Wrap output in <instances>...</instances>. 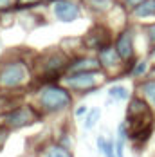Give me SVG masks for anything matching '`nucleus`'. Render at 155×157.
<instances>
[{"mask_svg":"<svg viewBox=\"0 0 155 157\" xmlns=\"http://www.w3.org/2000/svg\"><path fill=\"white\" fill-rule=\"evenodd\" d=\"M81 40H83V49L89 51V52H96V54L103 47L114 44L112 29H110L107 24H101V22H96Z\"/></svg>","mask_w":155,"mask_h":157,"instance_id":"0eeeda50","label":"nucleus"},{"mask_svg":"<svg viewBox=\"0 0 155 157\" xmlns=\"http://www.w3.org/2000/svg\"><path fill=\"white\" fill-rule=\"evenodd\" d=\"M135 36L137 31L132 25H126L124 29L115 33L114 36V47L117 51V54L121 56L123 63L126 65V71L132 63L137 60V47H135Z\"/></svg>","mask_w":155,"mask_h":157,"instance_id":"423d86ee","label":"nucleus"},{"mask_svg":"<svg viewBox=\"0 0 155 157\" xmlns=\"http://www.w3.org/2000/svg\"><path fill=\"white\" fill-rule=\"evenodd\" d=\"M126 143H130V126L126 125V121H121L117 125V128H115V137H114L117 157H124V146H126Z\"/></svg>","mask_w":155,"mask_h":157,"instance_id":"2eb2a0df","label":"nucleus"},{"mask_svg":"<svg viewBox=\"0 0 155 157\" xmlns=\"http://www.w3.org/2000/svg\"><path fill=\"white\" fill-rule=\"evenodd\" d=\"M144 36H146V44H148V51L152 47H155V22H150L142 27Z\"/></svg>","mask_w":155,"mask_h":157,"instance_id":"aec40b11","label":"nucleus"},{"mask_svg":"<svg viewBox=\"0 0 155 157\" xmlns=\"http://www.w3.org/2000/svg\"><path fill=\"white\" fill-rule=\"evenodd\" d=\"M152 69H153V63L150 62V58H137L135 62L128 67L126 76L134 78L135 81H141V79H144V78L150 76Z\"/></svg>","mask_w":155,"mask_h":157,"instance_id":"4468645a","label":"nucleus"},{"mask_svg":"<svg viewBox=\"0 0 155 157\" xmlns=\"http://www.w3.org/2000/svg\"><path fill=\"white\" fill-rule=\"evenodd\" d=\"M34 81L32 63L24 56H2L0 58V92H20Z\"/></svg>","mask_w":155,"mask_h":157,"instance_id":"f03ea898","label":"nucleus"},{"mask_svg":"<svg viewBox=\"0 0 155 157\" xmlns=\"http://www.w3.org/2000/svg\"><path fill=\"white\" fill-rule=\"evenodd\" d=\"M119 2L123 4L128 11H132V9H135V7H139L141 4H142V2H146V0H119Z\"/></svg>","mask_w":155,"mask_h":157,"instance_id":"a878e982","label":"nucleus"},{"mask_svg":"<svg viewBox=\"0 0 155 157\" xmlns=\"http://www.w3.org/2000/svg\"><path fill=\"white\" fill-rule=\"evenodd\" d=\"M107 79H108V76L103 71H94V72L65 74L60 83L65 85L72 94L87 96V94H92V92H97Z\"/></svg>","mask_w":155,"mask_h":157,"instance_id":"20e7f679","label":"nucleus"},{"mask_svg":"<svg viewBox=\"0 0 155 157\" xmlns=\"http://www.w3.org/2000/svg\"><path fill=\"white\" fill-rule=\"evenodd\" d=\"M45 2H51V0H16L15 9H18V11H24V9H32V7L42 6V4H45Z\"/></svg>","mask_w":155,"mask_h":157,"instance_id":"412c9836","label":"nucleus"},{"mask_svg":"<svg viewBox=\"0 0 155 157\" xmlns=\"http://www.w3.org/2000/svg\"><path fill=\"white\" fill-rule=\"evenodd\" d=\"M69 62H70V56L63 49H47L43 52H40L38 56H34L32 60L34 79L42 83H60L62 78L67 74Z\"/></svg>","mask_w":155,"mask_h":157,"instance_id":"7ed1b4c3","label":"nucleus"},{"mask_svg":"<svg viewBox=\"0 0 155 157\" xmlns=\"http://www.w3.org/2000/svg\"><path fill=\"white\" fill-rule=\"evenodd\" d=\"M36 157H74V152L56 141H45L36 152Z\"/></svg>","mask_w":155,"mask_h":157,"instance_id":"f8f14e48","label":"nucleus"},{"mask_svg":"<svg viewBox=\"0 0 155 157\" xmlns=\"http://www.w3.org/2000/svg\"><path fill=\"white\" fill-rule=\"evenodd\" d=\"M83 7L94 16H108L114 7L117 6V0H81Z\"/></svg>","mask_w":155,"mask_h":157,"instance_id":"9b49d317","label":"nucleus"},{"mask_svg":"<svg viewBox=\"0 0 155 157\" xmlns=\"http://www.w3.org/2000/svg\"><path fill=\"white\" fill-rule=\"evenodd\" d=\"M135 94L141 96L155 112V76H148V78L137 81L135 83Z\"/></svg>","mask_w":155,"mask_h":157,"instance_id":"ddd939ff","label":"nucleus"},{"mask_svg":"<svg viewBox=\"0 0 155 157\" xmlns=\"http://www.w3.org/2000/svg\"><path fill=\"white\" fill-rule=\"evenodd\" d=\"M16 0H0V13H6V11H11L15 9Z\"/></svg>","mask_w":155,"mask_h":157,"instance_id":"b1692460","label":"nucleus"},{"mask_svg":"<svg viewBox=\"0 0 155 157\" xmlns=\"http://www.w3.org/2000/svg\"><path fill=\"white\" fill-rule=\"evenodd\" d=\"M148 58H150V62L155 65V47H152L150 51H148Z\"/></svg>","mask_w":155,"mask_h":157,"instance_id":"bb28decb","label":"nucleus"},{"mask_svg":"<svg viewBox=\"0 0 155 157\" xmlns=\"http://www.w3.org/2000/svg\"><path fill=\"white\" fill-rule=\"evenodd\" d=\"M101 157H117L114 139H108V144H107V148H105V152H103V155H101Z\"/></svg>","mask_w":155,"mask_h":157,"instance_id":"393cba45","label":"nucleus"},{"mask_svg":"<svg viewBox=\"0 0 155 157\" xmlns=\"http://www.w3.org/2000/svg\"><path fill=\"white\" fill-rule=\"evenodd\" d=\"M51 15L56 22L70 24L83 16V4L78 0H51Z\"/></svg>","mask_w":155,"mask_h":157,"instance_id":"6e6552de","label":"nucleus"},{"mask_svg":"<svg viewBox=\"0 0 155 157\" xmlns=\"http://www.w3.org/2000/svg\"><path fill=\"white\" fill-rule=\"evenodd\" d=\"M56 141L60 143L62 146L69 148V150H74V137H72V132L70 130H62L60 136L56 137Z\"/></svg>","mask_w":155,"mask_h":157,"instance_id":"6ab92c4d","label":"nucleus"},{"mask_svg":"<svg viewBox=\"0 0 155 157\" xmlns=\"http://www.w3.org/2000/svg\"><path fill=\"white\" fill-rule=\"evenodd\" d=\"M96 56H97V60H99V63H101V71H103L108 78H112V76H119V74L123 76V72L126 74V65L123 63L121 56L117 54L114 44L103 47Z\"/></svg>","mask_w":155,"mask_h":157,"instance_id":"1a4fd4ad","label":"nucleus"},{"mask_svg":"<svg viewBox=\"0 0 155 157\" xmlns=\"http://www.w3.org/2000/svg\"><path fill=\"white\" fill-rule=\"evenodd\" d=\"M32 105L43 117L60 116L72 109L74 94L62 83H42L34 90Z\"/></svg>","mask_w":155,"mask_h":157,"instance_id":"f257e3e1","label":"nucleus"},{"mask_svg":"<svg viewBox=\"0 0 155 157\" xmlns=\"http://www.w3.org/2000/svg\"><path fill=\"white\" fill-rule=\"evenodd\" d=\"M107 144H108V137H105L103 134L96 137V148H97V152H99L101 155H103V152H105V148H107Z\"/></svg>","mask_w":155,"mask_h":157,"instance_id":"5701e85b","label":"nucleus"},{"mask_svg":"<svg viewBox=\"0 0 155 157\" xmlns=\"http://www.w3.org/2000/svg\"><path fill=\"white\" fill-rule=\"evenodd\" d=\"M130 16H132V20H135V22H146V20L155 18V0H146V2H142L139 7H135V9L130 11Z\"/></svg>","mask_w":155,"mask_h":157,"instance_id":"f3484780","label":"nucleus"},{"mask_svg":"<svg viewBox=\"0 0 155 157\" xmlns=\"http://www.w3.org/2000/svg\"><path fill=\"white\" fill-rule=\"evenodd\" d=\"M40 119H43V116L36 110L32 103H22V105H16L13 109L6 110L4 114H0V125L6 126L11 132L27 128Z\"/></svg>","mask_w":155,"mask_h":157,"instance_id":"39448f33","label":"nucleus"},{"mask_svg":"<svg viewBox=\"0 0 155 157\" xmlns=\"http://www.w3.org/2000/svg\"><path fill=\"white\" fill-rule=\"evenodd\" d=\"M101 71V63L96 54H76L70 58L67 74H78V72H94Z\"/></svg>","mask_w":155,"mask_h":157,"instance_id":"9d476101","label":"nucleus"},{"mask_svg":"<svg viewBox=\"0 0 155 157\" xmlns=\"http://www.w3.org/2000/svg\"><path fill=\"white\" fill-rule=\"evenodd\" d=\"M99 119H101V109H99V107H92V109L89 110L87 117L83 119V130H85V132H90L92 128L97 126Z\"/></svg>","mask_w":155,"mask_h":157,"instance_id":"a211bd4d","label":"nucleus"},{"mask_svg":"<svg viewBox=\"0 0 155 157\" xmlns=\"http://www.w3.org/2000/svg\"><path fill=\"white\" fill-rule=\"evenodd\" d=\"M89 107H87V105H83V103H81V105H78L76 109H74V112H72V114H74V117H76V119H85V117H87V114H89Z\"/></svg>","mask_w":155,"mask_h":157,"instance_id":"4be33fe9","label":"nucleus"},{"mask_svg":"<svg viewBox=\"0 0 155 157\" xmlns=\"http://www.w3.org/2000/svg\"><path fill=\"white\" fill-rule=\"evenodd\" d=\"M107 96H108V101L107 105H112V103H121V101H130L132 98V92L130 89L123 85V83H114L107 89Z\"/></svg>","mask_w":155,"mask_h":157,"instance_id":"dca6fc26","label":"nucleus"}]
</instances>
